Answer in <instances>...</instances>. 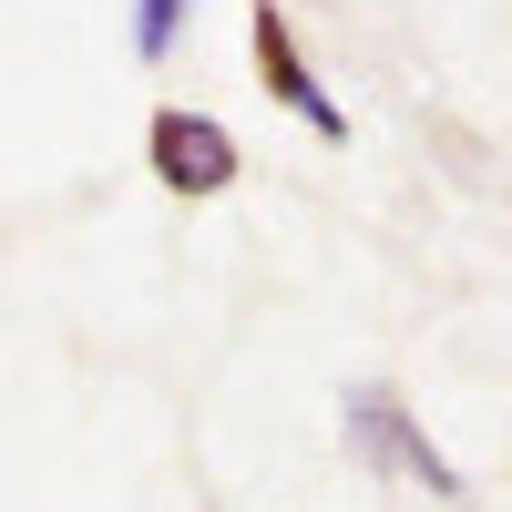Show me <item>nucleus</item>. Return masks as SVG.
Instances as JSON below:
<instances>
[{"mask_svg": "<svg viewBox=\"0 0 512 512\" xmlns=\"http://www.w3.org/2000/svg\"><path fill=\"white\" fill-rule=\"evenodd\" d=\"M338 441H349V461H369L379 482H410V492H431V502H472V482H461V461L410 420L400 390H379V379H359L349 400H338Z\"/></svg>", "mask_w": 512, "mask_h": 512, "instance_id": "f257e3e1", "label": "nucleus"}, {"mask_svg": "<svg viewBox=\"0 0 512 512\" xmlns=\"http://www.w3.org/2000/svg\"><path fill=\"white\" fill-rule=\"evenodd\" d=\"M246 31H256V82H267V93L308 123L318 144H349V103L328 93V82L308 72V52H297V31H287V11L277 0H246Z\"/></svg>", "mask_w": 512, "mask_h": 512, "instance_id": "f03ea898", "label": "nucleus"}, {"mask_svg": "<svg viewBox=\"0 0 512 512\" xmlns=\"http://www.w3.org/2000/svg\"><path fill=\"white\" fill-rule=\"evenodd\" d=\"M144 154H154V185H175V195H226L246 175V154L216 113H185V103H164L144 123Z\"/></svg>", "mask_w": 512, "mask_h": 512, "instance_id": "7ed1b4c3", "label": "nucleus"}, {"mask_svg": "<svg viewBox=\"0 0 512 512\" xmlns=\"http://www.w3.org/2000/svg\"><path fill=\"white\" fill-rule=\"evenodd\" d=\"M185 11H195V0H134V21H123V41H134V62H164V52H175Z\"/></svg>", "mask_w": 512, "mask_h": 512, "instance_id": "20e7f679", "label": "nucleus"}]
</instances>
